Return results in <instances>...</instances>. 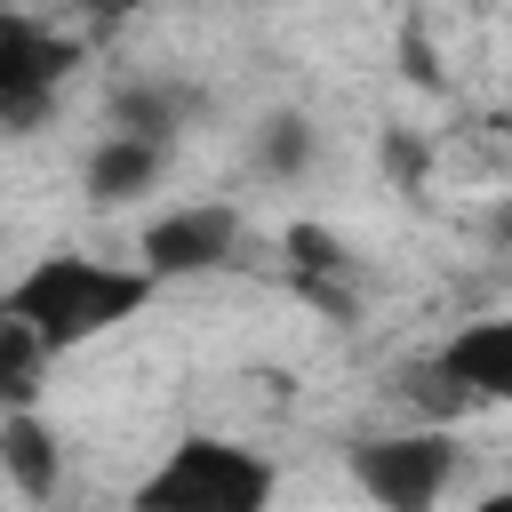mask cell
Here are the masks:
<instances>
[{
  "instance_id": "12",
  "label": "cell",
  "mask_w": 512,
  "mask_h": 512,
  "mask_svg": "<svg viewBox=\"0 0 512 512\" xmlns=\"http://www.w3.org/2000/svg\"><path fill=\"white\" fill-rule=\"evenodd\" d=\"M480 232H488V240H496V248H512V192H504V200H496V208H488V216H480Z\"/></svg>"
},
{
  "instance_id": "5",
  "label": "cell",
  "mask_w": 512,
  "mask_h": 512,
  "mask_svg": "<svg viewBox=\"0 0 512 512\" xmlns=\"http://www.w3.org/2000/svg\"><path fill=\"white\" fill-rule=\"evenodd\" d=\"M64 72H72V48L48 32V24H32V16H0V128L8 136H32L48 112H56V96H64Z\"/></svg>"
},
{
  "instance_id": "8",
  "label": "cell",
  "mask_w": 512,
  "mask_h": 512,
  "mask_svg": "<svg viewBox=\"0 0 512 512\" xmlns=\"http://www.w3.org/2000/svg\"><path fill=\"white\" fill-rule=\"evenodd\" d=\"M160 168H168V152L160 144H136V136H96L88 144V160H80V192L96 200V208H128V200H144L152 184H160Z\"/></svg>"
},
{
  "instance_id": "9",
  "label": "cell",
  "mask_w": 512,
  "mask_h": 512,
  "mask_svg": "<svg viewBox=\"0 0 512 512\" xmlns=\"http://www.w3.org/2000/svg\"><path fill=\"white\" fill-rule=\"evenodd\" d=\"M0 472H8V488H16L24 504H48V496L64 488V448H56V432L40 424V408L0 416Z\"/></svg>"
},
{
  "instance_id": "1",
  "label": "cell",
  "mask_w": 512,
  "mask_h": 512,
  "mask_svg": "<svg viewBox=\"0 0 512 512\" xmlns=\"http://www.w3.org/2000/svg\"><path fill=\"white\" fill-rule=\"evenodd\" d=\"M152 296H160V280L144 264H104V256L56 248V256H40L8 280L0 320H24L48 352H80V344L112 336L120 320H136Z\"/></svg>"
},
{
  "instance_id": "2",
  "label": "cell",
  "mask_w": 512,
  "mask_h": 512,
  "mask_svg": "<svg viewBox=\"0 0 512 512\" xmlns=\"http://www.w3.org/2000/svg\"><path fill=\"white\" fill-rule=\"evenodd\" d=\"M272 496H280V472L264 448L224 432H184L128 488V512H272Z\"/></svg>"
},
{
  "instance_id": "3",
  "label": "cell",
  "mask_w": 512,
  "mask_h": 512,
  "mask_svg": "<svg viewBox=\"0 0 512 512\" xmlns=\"http://www.w3.org/2000/svg\"><path fill=\"white\" fill-rule=\"evenodd\" d=\"M456 440L440 424H408V432H360L344 448V472L352 488L376 504V512H432L456 480Z\"/></svg>"
},
{
  "instance_id": "7",
  "label": "cell",
  "mask_w": 512,
  "mask_h": 512,
  "mask_svg": "<svg viewBox=\"0 0 512 512\" xmlns=\"http://www.w3.org/2000/svg\"><path fill=\"white\" fill-rule=\"evenodd\" d=\"M192 112H200V88H184V80H120L112 88V136H136V144H176L184 128H192Z\"/></svg>"
},
{
  "instance_id": "4",
  "label": "cell",
  "mask_w": 512,
  "mask_h": 512,
  "mask_svg": "<svg viewBox=\"0 0 512 512\" xmlns=\"http://www.w3.org/2000/svg\"><path fill=\"white\" fill-rule=\"evenodd\" d=\"M240 256V208L232 200H184L168 216H152L136 232V264L168 288V280H208Z\"/></svg>"
},
{
  "instance_id": "11",
  "label": "cell",
  "mask_w": 512,
  "mask_h": 512,
  "mask_svg": "<svg viewBox=\"0 0 512 512\" xmlns=\"http://www.w3.org/2000/svg\"><path fill=\"white\" fill-rule=\"evenodd\" d=\"M48 360H56V352H48L24 320H0V400H8V416L40 400V368H48Z\"/></svg>"
},
{
  "instance_id": "10",
  "label": "cell",
  "mask_w": 512,
  "mask_h": 512,
  "mask_svg": "<svg viewBox=\"0 0 512 512\" xmlns=\"http://www.w3.org/2000/svg\"><path fill=\"white\" fill-rule=\"evenodd\" d=\"M312 152H320V128H312L304 112H272V120H256V136H248V168H256V176H272V184L304 176V168H312Z\"/></svg>"
},
{
  "instance_id": "13",
  "label": "cell",
  "mask_w": 512,
  "mask_h": 512,
  "mask_svg": "<svg viewBox=\"0 0 512 512\" xmlns=\"http://www.w3.org/2000/svg\"><path fill=\"white\" fill-rule=\"evenodd\" d=\"M464 512H512V480H504V488H488V496H480V504H464Z\"/></svg>"
},
{
  "instance_id": "6",
  "label": "cell",
  "mask_w": 512,
  "mask_h": 512,
  "mask_svg": "<svg viewBox=\"0 0 512 512\" xmlns=\"http://www.w3.org/2000/svg\"><path fill=\"white\" fill-rule=\"evenodd\" d=\"M432 360H440L472 400H504V408H512V312H496V320H464Z\"/></svg>"
}]
</instances>
